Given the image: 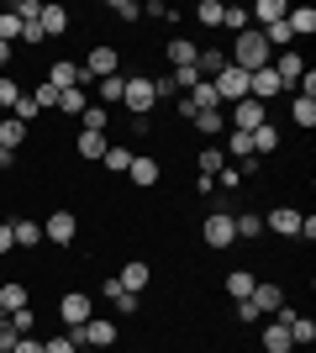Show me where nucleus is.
Listing matches in <instances>:
<instances>
[{
  "instance_id": "b1692460",
  "label": "nucleus",
  "mask_w": 316,
  "mask_h": 353,
  "mask_svg": "<svg viewBox=\"0 0 316 353\" xmlns=\"http://www.w3.org/2000/svg\"><path fill=\"white\" fill-rule=\"evenodd\" d=\"M264 353H295V343H290L285 322H269V327H264Z\"/></svg>"
},
{
  "instance_id": "c85d7f7f",
  "label": "nucleus",
  "mask_w": 316,
  "mask_h": 353,
  "mask_svg": "<svg viewBox=\"0 0 316 353\" xmlns=\"http://www.w3.org/2000/svg\"><path fill=\"white\" fill-rule=\"evenodd\" d=\"M290 117H295V127H306V132H311V127H316V101L295 95V101H290Z\"/></svg>"
},
{
  "instance_id": "7c9ffc66",
  "label": "nucleus",
  "mask_w": 316,
  "mask_h": 353,
  "mask_svg": "<svg viewBox=\"0 0 316 353\" xmlns=\"http://www.w3.org/2000/svg\"><path fill=\"white\" fill-rule=\"evenodd\" d=\"M105 169H111V174H127V169H132V148H116V143H111V148H105Z\"/></svg>"
},
{
  "instance_id": "39448f33",
  "label": "nucleus",
  "mask_w": 316,
  "mask_h": 353,
  "mask_svg": "<svg viewBox=\"0 0 316 353\" xmlns=\"http://www.w3.org/2000/svg\"><path fill=\"white\" fill-rule=\"evenodd\" d=\"M90 316H95V301H90L85 290H69V295L59 301V322H63V327H85Z\"/></svg>"
},
{
  "instance_id": "423d86ee",
  "label": "nucleus",
  "mask_w": 316,
  "mask_h": 353,
  "mask_svg": "<svg viewBox=\"0 0 316 353\" xmlns=\"http://www.w3.org/2000/svg\"><path fill=\"white\" fill-rule=\"evenodd\" d=\"M211 85H216V101H248V74L238 69V63H227L222 74H216V79H211Z\"/></svg>"
},
{
  "instance_id": "3c124183",
  "label": "nucleus",
  "mask_w": 316,
  "mask_h": 353,
  "mask_svg": "<svg viewBox=\"0 0 316 353\" xmlns=\"http://www.w3.org/2000/svg\"><path fill=\"white\" fill-rule=\"evenodd\" d=\"M21 43H48V37H43V21H21Z\"/></svg>"
},
{
  "instance_id": "603ef678",
  "label": "nucleus",
  "mask_w": 316,
  "mask_h": 353,
  "mask_svg": "<svg viewBox=\"0 0 316 353\" xmlns=\"http://www.w3.org/2000/svg\"><path fill=\"white\" fill-rule=\"evenodd\" d=\"M43 353H74V343H69V332H63V338H48V343H43Z\"/></svg>"
},
{
  "instance_id": "6e6552de",
  "label": "nucleus",
  "mask_w": 316,
  "mask_h": 353,
  "mask_svg": "<svg viewBox=\"0 0 316 353\" xmlns=\"http://www.w3.org/2000/svg\"><path fill=\"white\" fill-rule=\"evenodd\" d=\"M127 179H132L137 190H153V185L164 179V163L153 159V153H132V169H127Z\"/></svg>"
},
{
  "instance_id": "7ed1b4c3",
  "label": "nucleus",
  "mask_w": 316,
  "mask_h": 353,
  "mask_svg": "<svg viewBox=\"0 0 316 353\" xmlns=\"http://www.w3.org/2000/svg\"><path fill=\"white\" fill-rule=\"evenodd\" d=\"M121 101H127V111H132V117H153V105H158L153 79H148V74H132V79H127V90H121Z\"/></svg>"
},
{
  "instance_id": "f03ea898",
  "label": "nucleus",
  "mask_w": 316,
  "mask_h": 353,
  "mask_svg": "<svg viewBox=\"0 0 316 353\" xmlns=\"http://www.w3.org/2000/svg\"><path fill=\"white\" fill-rule=\"evenodd\" d=\"M79 74H85V85H101V79L121 74V53L111 43H95L90 53H85V63H79Z\"/></svg>"
},
{
  "instance_id": "20e7f679",
  "label": "nucleus",
  "mask_w": 316,
  "mask_h": 353,
  "mask_svg": "<svg viewBox=\"0 0 316 353\" xmlns=\"http://www.w3.org/2000/svg\"><path fill=\"white\" fill-rule=\"evenodd\" d=\"M79 237V216L74 211H53V216L43 221V243H53V248H69Z\"/></svg>"
},
{
  "instance_id": "052dcab7",
  "label": "nucleus",
  "mask_w": 316,
  "mask_h": 353,
  "mask_svg": "<svg viewBox=\"0 0 316 353\" xmlns=\"http://www.w3.org/2000/svg\"><path fill=\"white\" fill-rule=\"evenodd\" d=\"M6 63H11V43H0V74H6Z\"/></svg>"
},
{
  "instance_id": "f257e3e1",
  "label": "nucleus",
  "mask_w": 316,
  "mask_h": 353,
  "mask_svg": "<svg viewBox=\"0 0 316 353\" xmlns=\"http://www.w3.org/2000/svg\"><path fill=\"white\" fill-rule=\"evenodd\" d=\"M269 43H264V32L258 27H248V32H238L232 37V53H227V63H238L242 74H258V69H269Z\"/></svg>"
},
{
  "instance_id": "4468645a",
  "label": "nucleus",
  "mask_w": 316,
  "mask_h": 353,
  "mask_svg": "<svg viewBox=\"0 0 316 353\" xmlns=\"http://www.w3.org/2000/svg\"><path fill=\"white\" fill-rule=\"evenodd\" d=\"M248 301H253V306H258V316H274V311L285 306V290H280V285H264V280H258Z\"/></svg>"
},
{
  "instance_id": "f704fd0d",
  "label": "nucleus",
  "mask_w": 316,
  "mask_h": 353,
  "mask_svg": "<svg viewBox=\"0 0 316 353\" xmlns=\"http://www.w3.org/2000/svg\"><path fill=\"white\" fill-rule=\"evenodd\" d=\"M79 121H85V132H101V137H105V127H111V111L90 101V111H85V117H79Z\"/></svg>"
},
{
  "instance_id": "f3484780",
  "label": "nucleus",
  "mask_w": 316,
  "mask_h": 353,
  "mask_svg": "<svg viewBox=\"0 0 316 353\" xmlns=\"http://www.w3.org/2000/svg\"><path fill=\"white\" fill-rule=\"evenodd\" d=\"M11 243H16V248H37V243H43V221L16 216V221H11Z\"/></svg>"
},
{
  "instance_id": "4d7b16f0",
  "label": "nucleus",
  "mask_w": 316,
  "mask_h": 353,
  "mask_svg": "<svg viewBox=\"0 0 316 353\" xmlns=\"http://www.w3.org/2000/svg\"><path fill=\"white\" fill-rule=\"evenodd\" d=\"M11 353H43V343H37V338H16Z\"/></svg>"
},
{
  "instance_id": "c9c22d12",
  "label": "nucleus",
  "mask_w": 316,
  "mask_h": 353,
  "mask_svg": "<svg viewBox=\"0 0 316 353\" xmlns=\"http://www.w3.org/2000/svg\"><path fill=\"white\" fill-rule=\"evenodd\" d=\"M200 174H206V179H216V174H222V169H227V163H222V148H200Z\"/></svg>"
},
{
  "instance_id": "f8f14e48",
  "label": "nucleus",
  "mask_w": 316,
  "mask_h": 353,
  "mask_svg": "<svg viewBox=\"0 0 316 353\" xmlns=\"http://www.w3.org/2000/svg\"><path fill=\"white\" fill-rule=\"evenodd\" d=\"M274 95H285V85L274 79V69H258V74H248V101H274Z\"/></svg>"
},
{
  "instance_id": "cd10ccee",
  "label": "nucleus",
  "mask_w": 316,
  "mask_h": 353,
  "mask_svg": "<svg viewBox=\"0 0 316 353\" xmlns=\"http://www.w3.org/2000/svg\"><path fill=\"white\" fill-rule=\"evenodd\" d=\"M190 101H196V111H222V101H216V85H211V79H200V85L190 90Z\"/></svg>"
},
{
  "instance_id": "1a4fd4ad",
  "label": "nucleus",
  "mask_w": 316,
  "mask_h": 353,
  "mask_svg": "<svg viewBox=\"0 0 316 353\" xmlns=\"http://www.w3.org/2000/svg\"><path fill=\"white\" fill-rule=\"evenodd\" d=\"M269 69H274V79H280L285 90H295V79L306 74V59L295 53V48H285V53H274V59H269Z\"/></svg>"
},
{
  "instance_id": "bb28decb",
  "label": "nucleus",
  "mask_w": 316,
  "mask_h": 353,
  "mask_svg": "<svg viewBox=\"0 0 316 353\" xmlns=\"http://www.w3.org/2000/svg\"><path fill=\"white\" fill-rule=\"evenodd\" d=\"M285 21H290V32H295V37H311V32H316V11H311V6H295Z\"/></svg>"
},
{
  "instance_id": "13d9d810",
  "label": "nucleus",
  "mask_w": 316,
  "mask_h": 353,
  "mask_svg": "<svg viewBox=\"0 0 316 353\" xmlns=\"http://www.w3.org/2000/svg\"><path fill=\"white\" fill-rule=\"evenodd\" d=\"M16 243H11V221H0V253H11Z\"/></svg>"
},
{
  "instance_id": "e2e57ef3",
  "label": "nucleus",
  "mask_w": 316,
  "mask_h": 353,
  "mask_svg": "<svg viewBox=\"0 0 316 353\" xmlns=\"http://www.w3.org/2000/svg\"><path fill=\"white\" fill-rule=\"evenodd\" d=\"M0 316H6V311H0Z\"/></svg>"
},
{
  "instance_id": "8fccbe9b",
  "label": "nucleus",
  "mask_w": 316,
  "mask_h": 353,
  "mask_svg": "<svg viewBox=\"0 0 316 353\" xmlns=\"http://www.w3.org/2000/svg\"><path fill=\"white\" fill-rule=\"evenodd\" d=\"M111 306H116V311H121V316H137V295H132V290H121V295H116V301H111Z\"/></svg>"
},
{
  "instance_id": "e433bc0d",
  "label": "nucleus",
  "mask_w": 316,
  "mask_h": 353,
  "mask_svg": "<svg viewBox=\"0 0 316 353\" xmlns=\"http://www.w3.org/2000/svg\"><path fill=\"white\" fill-rule=\"evenodd\" d=\"M121 90H127V79H121V74L101 79V85H95V95H101V101H95V105H105V101H121Z\"/></svg>"
},
{
  "instance_id": "a211bd4d",
  "label": "nucleus",
  "mask_w": 316,
  "mask_h": 353,
  "mask_svg": "<svg viewBox=\"0 0 316 353\" xmlns=\"http://www.w3.org/2000/svg\"><path fill=\"white\" fill-rule=\"evenodd\" d=\"M59 111H63V117H85V111H90V85L63 90V95H59Z\"/></svg>"
},
{
  "instance_id": "5701e85b",
  "label": "nucleus",
  "mask_w": 316,
  "mask_h": 353,
  "mask_svg": "<svg viewBox=\"0 0 316 353\" xmlns=\"http://www.w3.org/2000/svg\"><path fill=\"white\" fill-rule=\"evenodd\" d=\"M285 332H290V343H295V348H311V343H316V322H311V316H290Z\"/></svg>"
},
{
  "instance_id": "864d4df0",
  "label": "nucleus",
  "mask_w": 316,
  "mask_h": 353,
  "mask_svg": "<svg viewBox=\"0 0 316 353\" xmlns=\"http://www.w3.org/2000/svg\"><path fill=\"white\" fill-rule=\"evenodd\" d=\"M143 16H148V21H164L169 6H164V0H148V6H143Z\"/></svg>"
},
{
  "instance_id": "aec40b11",
  "label": "nucleus",
  "mask_w": 316,
  "mask_h": 353,
  "mask_svg": "<svg viewBox=\"0 0 316 353\" xmlns=\"http://www.w3.org/2000/svg\"><path fill=\"white\" fill-rule=\"evenodd\" d=\"M253 285H258L253 269H232V274H227V295H232V301H248V295H253Z\"/></svg>"
},
{
  "instance_id": "ea45409f",
  "label": "nucleus",
  "mask_w": 316,
  "mask_h": 353,
  "mask_svg": "<svg viewBox=\"0 0 316 353\" xmlns=\"http://www.w3.org/2000/svg\"><path fill=\"white\" fill-rule=\"evenodd\" d=\"M222 27L227 32H248V11H242V6H222Z\"/></svg>"
},
{
  "instance_id": "dca6fc26",
  "label": "nucleus",
  "mask_w": 316,
  "mask_h": 353,
  "mask_svg": "<svg viewBox=\"0 0 316 353\" xmlns=\"http://www.w3.org/2000/svg\"><path fill=\"white\" fill-rule=\"evenodd\" d=\"M248 143H253V159H269L274 148H280V127H274V121H264V127H253V132H248Z\"/></svg>"
},
{
  "instance_id": "ddd939ff",
  "label": "nucleus",
  "mask_w": 316,
  "mask_h": 353,
  "mask_svg": "<svg viewBox=\"0 0 316 353\" xmlns=\"http://www.w3.org/2000/svg\"><path fill=\"white\" fill-rule=\"evenodd\" d=\"M48 85L59 90H74V85H85V74H79V63H69V59H53V69H48Z\"/></svg>"
},
{
  "instance_id": "6e6d98bb",
  "label": "nucleus",
  "mask_w": 316,
  "mask_h": 353,
  "mask_svg": "<svg viewBox=\"0 0 316 353\" xmlns=\"http://www.w3.org/2000/svg\"><path fill=\"white\" fill-rule=\"evenodd\" d=\"M174 105H180V117H185V121H196V117H200V111H196V101H190V95H180V101H174Z\"/></svg>"
},
{
  "instance_id": "4c0bfd02",
  "label": "nucleus",
  "mask_w": 316,
  "mask_h": 353,
  "mask_svg": "<svg viewBox=\"0 0 316 353\" xmlns=\"http://www.w3.org/2000/svg\"><path fill=\"white\" fill-rule=\"evenodd\" d=\"M196 21H200V27H222V0H200Z\"/></svg>"
},
{
  "instance_id": "9b49d317",
  "label": "nucleus",
  "mask_w": 316,
  "mask_h": 353,
  "mask_svg": "<svg viewBox=\"0 0 316 353\" xmlns=\"http://www.w3.org/2000/svg\"><path fill=\"white\" fill-rule=\"evenodd\" d=\"M264 101H238L232 105V132H253V127H264Z\"/></svg>"
},
{
  "instance_id": "37998d69",
  "label": "nucleus",
  "mask_w": 316,
  "mask_h": 353,
  "mask_svg": "<svg viewBox=\"0 0 316 353\" xmlns=\"http://www.w3.org/2000/svg\"><path fill=\"white\" fill-rule=\"evenodd\" d=\"M32 101L43 105V111H59V90H53V85H48V79H43V85L32 90Z\"/></svg>"
},
{
  "instance_id": "c03bdc74",
  "label": "nucleus",
  "mask_w": 316,
  "mask_h": 353,
  "mask_svg": "<svg viewBox=\"0 0 316 353\" xmlns=\"http://www.w3.org/2000/svg\"><path fill=\"white\" fill-rule=\"evenodd\" d=\"M111 16H116V21H137L143 6H137V0H111Z\"/></svg>"
},
{
  "instance_id": "a19ab883",
  "label": "nucleus",
  "mask_w": 316,
  "mask_h": 353,
  "mask_svg": "<svg viewBox=\"0 0 316 353\" xmlns=\"http://www.w3.org/2000/svg\"><path fill=\"white\" fill-rule=\"evenodd\" d=\"M16 101H21V85H16L11 74H0V111H11Z\"/></svg>"
},
{
  "instance_id": "79ce46f5",
  "label": "nucleus",
  "mask_w": 316,
  "mask_h": 353,
  "mask_svg": "<svg viewBox=\"0 0 316 353\" xmlns=\"http://www.w3.org/2000/svg\"><path fill=\"white\" fill-rule=\"evenodd\" d=\"M11 16H16V21H37V16H43V0H16Z\"/></svg>"
},
{
  "instance_id": "a18cd8bd",
  "label": "nucleus",
  "mask_w": 316,
  "mask_h": 353,
  "mask_svg": "<svg viewBox=\"0 0 316 353\" xmlns=\"http://www.w3.org/2000/svg\"><path fill=\"white\" fill-rule=\"evenodd\" d=\"M11 327L21 332V338H32V327H37V316H32V311L21 306V311H11Z\"/></svg>"
},
{
  "instance_id": "58836bf2",
  "label": "nucleus",
  "mask_w": 316,
  "mask_h": 353,
  "mask_svg": "<svg viewBox=\"0 0 316 353\" xmlns=\"http://www.w3.org/2000/svg\"><path fill=\"white\" fill-rule=\"evenodd\" d=\"M227 153H232V159H253V143H248V132H232V127H227Z\"/></svg>"
},
{
  "instance_id": "4be33fe9",
  "label": "nucleus",
  "mask_w": 316,
  "mask_h": 353,
  "mask_svg": "<svg viewBox=\"0 0 316 353\" xmlns=\"http://www.w3.org/2000/svg\"><path fill=\"white\" fill-rule=\"evenodd\" d=\"M37 21H43V37H63V32H69V11H63V6H43Z\"/></svg>"
},
{
  "instance_id": "473e14b6",
  "label": "nucleus",
  "mask_w": 316,
  "mask_h": 353,
  "mask_svg": "<svg viewBox=\"0 0 316 353\" xmlns=\"http://www.w3.org/2000/svg\"><path fill=\"white\" fill-rule=\"evenodd\" d=\"M16 143H27V127H21L16 117H6V121H0V148H11V153H16Z\"/></svg>"
},
{
  "instance_id": "412c9836",
  "label": "nucleus",
  "mask_w": 316,
  "mask_h": 353,
  "mask_svg": "<svg viewBox=\"0 0 316 353\" xmlns=\"http://www.w3.org/2000/svg\"><path fill=\"white\" fill-rule=\"evenodd\" d=\"M27 301H32V295H27V285H21V280H6V285H0V311H6V316L21 311Z\"/></svg>"
},
{
  "instance_id": "5fc2aeb1",
  "label": "nucleus",
  "mask_w": 316,
  "mask_h": 353,
  "mask_svg": "<svg viewBox=\"0 0 316 353\" xmlns=\"http://www.w3.org/2000/svg\"><path fill=\"white\" fill-rule=\"evenodd\" d=\"M238 322H264V316H258L253 301H238Z\"/></svg>"
},
{
  "instance_id": "a878e982",
  "label": "nucleus",
  "mask_w": 316,
  "mask_h": 353,
  "mask_svg": "<svg viewBox=\"0 0 316 353\" xmlns=\"http://www.w3.org/2000/svg\"><path fill=\"white\" fill-rule=\"evenodd\" d=\"M74 148H79V159H90V163H95V159H105V148H111V143H105L101 132H79Z\"/></svg>"
},
{
  "instance_id": "72a5a7b5",
  "label": "nucleus",
  "mask_w": 316,
  "mask_h": 353,
  "mask_svg": "<svg viewBox=\"0 0 316 353\" xmlns=\"http://www.w3.org/2000/svg\"><path fill=\"white\" fill-rule=\"evenodd\" d=\"M196 132H200V137H222V132H227L222 111H200V117H196Z\"/></svg>"
},
{
  "instance_id": "de8ad7c7",
  "label": "nucleus",
  "mask_w": 316,
  "mask_h": 353,
  "mask_svg": "<svg viewBox=\"0 0 316 353\" xmlns=\"http://www.w3.org/2000/svg\"><path fill=\"white\" fill-rule=\"evenodd\" d=\"M11 37H21V21L6 11V16H0V43H11Z\"/></svg>"
},
{
  "instance_id": "9d476101",
  "label": "nucleus",
  "mask_w": 316,
  "mask_h": 353,
  "mask_svg": "<svg viewBox=\"0 0 316 353\" xmlns=\"http://www.w3.org/2000/svg\"><path fill=\"white\" fill-rule=\"evenodd\" d=\"M301 211L295 206H274L269 216H264V232H274V237H301Z\"/></svg>"
},
{
  "instance_id": "2f4dec72",
  "label": "nucleus",
  "mask_w": 316,
  "mask_h": 353,
  "mask_svg": "<svg viewBox=\"0 0 316 353\" xmlns=\"http://www.w3.org/2000/svg\"><path fill=\"white\" fill-rule=\"evenodd\" d=\"M11 117H16V121H21V127H32V121L43 117V105H37V101H32V95H27V90H21V101H16V105H11Z\"/></svg>"
},
{
  "instance_id": "c756f323",
  "label": "nucleus",
  "mask_w": 316,
  "mask_h": 353,
  "mask_svg": "<svg viewBox=\"0 0 316 353\" xmlns=\"http://www.w3.org/2000/svg\"><path fill=\"white\" fill-rule=\"evenodd\" d=\"M232 227H238V237H248V243H253V237H264V216H258V211H242V216H232Z\"/></svg>"
},
{
  "instance_id": "bf43d9fd",
  "label": "nucleus",
  "mask_w": 316,
  "mask_h": 353,
  "mask_svg": "<svg viewBox=\"0 0 316 353\" xmlns=\"http://www.w3.org/2000/svg\"><path fill=\"white\" fill-rule=\"evenodd\" d=\"M0 169H16V153H11V148H0Z\"/></svg>"
},
{
  "instance_id": "2eb2a0df",
  "label": "nucleus",
  "mask_w": 316,
  "mask_h": 353,
  "mask_svg": "<svg viewBox=\"0 0 316 353\" xmlns=\"http://www.w3.org/2000/svg\"><path fill=\"white\" fill-rule=\"evenodd\" d=\"M148 280H153V269L143 264V259H137V264H127V269L116 274V285H121V290H132V295H143V290H148Z\"/></svg>"
},
{
  "instance_id": "09e8293b",
  "label": "nucleus",
  "mask_w": 316,
  "mask_h": 353,
  "mask_svg": "<svg viewBox=\"0 0 316 353\" xmlns=\"http://www.w3.org/2000/svg\"><path fill=\"white\" fill-rule=\"evenodd\" d=\"M216 190H242V174L238 169H222V174H216Z\"/></svg>"
},
{
  "instance_id": "680f3d73",
  "label": "nucleus",
  "mask_w": 316,
  "mask_h": 353,
  "mask_svg": "<svg viewBox=\"0 0 316 353\" xmlns=\"http://www.w3.org/2000/svg\"><path fill=\"white\" fill-rule=\"evenodd\" d=\"M74 353H95V348H74Z\"/></svg>"
},
{
  "instance_id": "6ab92c4d",
  "label": "nucleus",
  "mask_w": 316,
  "mask_h": 353,
  "mask_svg": "<svg viewBox=\"0 0 316 353\" xmlns=\"http://www.w3.org/2000/svg\"><path fill=\"white\" fill-rule=\"evenodd\" d=\"M222 69H227V53H222V48H200V53H196V74H200V79H216Z\"/></svg>"
},
{
  "instance_id": "393cba45",
  "label": "nucleus",
  "mask_w": 316,
  "mask_h": 353,
  "mask_svg": "<svg viewBox=\"0 0 316 353\" xmlns=\"http://www.w3.org/2000/svg\"><path fill=\"white\" fill-rule=\"evenodd\" d=\"M196 53L200 48L190 43V37H174V43H169V63H174V69H196Z\"/></svg>"
},
{
  "instance_id": "49530a36",
  "label": "nucleus",
  "mask_w": 316,
  "mask_h": 353,
  "mask_svg": "<svg viewBox=\"0 0 316 353\" xmlns=\"http://www.w3.org/2000/svg\"><path fill=\"white\" fill-rule=\"evenodd\" d=\"M16 338H21V332L11 327V316H0V353H11V348H16Z\"/></svg>"
},
{
  "instance_id": "0eeeda50",
  "label": "nucleus",
  "mask_w": 316,
  "mask_h": 353,
  "mask_svg": "<svg viewBox=\"0 0 316 353\" xmlns=\"http://www.w3.org/2000/svg\"><path fill=\"white\" fill-rule=\"evenodd\" d=\"M200 237H206V248H232L238 243V227H232V216L227 211H216V216H206V227H200Z\"/></svg>"
}]
</instances>
